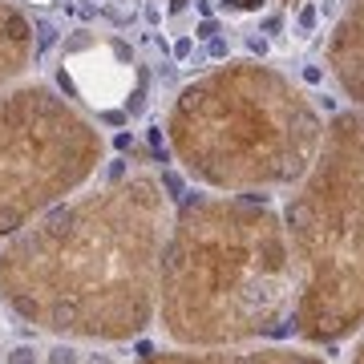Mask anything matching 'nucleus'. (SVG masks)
<instances>
[{"label":"nucleus","instance_id":"nucleus-1","mask_svg":"<svg viewBox=\"0 0 364 364\" xmlns=\"http://www.w3.org/2000/svg\"><path fill=\"white\" fill-rule=\"evenodd\" d=\"M170 215L154 174L85 186L0 243V304L53 340H138L158 316Z\"/></svg>","mask_w":364,"mask_h":364},{"label":"nucleus","instance_id":"nucleus-2","mask_svg":"<svg viewBox=\"0 0 364 364\" xmlns=\"http://www.w3.org/2000/svg\"><path fill=\"white\" fill-rule=\"evenodd\" d=\"M296 263L284 215L251 195H182L158 263V316L174 348L291 336Z\"/></svg>","mask_w":364,"mask_h":364},{"label":"nucleus","instance_id":"nucleus-3","mask_svg":"<svg viewBox=\"0 0 364 364\" xmlns=\"http://www.w3.org/2000/svg\"><path fill=\"white\" fill-rule=\"evenodd\" d=\"M324 117L312 97L255 57L198 73L174 93L166 142L178 166L219 195L291 191L316 162Z\"/></svg>","mask_w":364,"mask_h":364},{"label":"nucleus","instance_id":"nucleus-4","mask_svg":"<svg viewBox=\"0 0 364 364\" xmlns=\"http://www.w3.org/2000/svg\"><path fill=\"white\" fill-rule=\"evenodd\" d=\"M296 263L291 336L340 348L364 328V109H336L308 174L284 203Z\"/></svg>","mask_w":364,"mask_h":364},{"label":"nucleus","instance_id":"nucleus-5","mask_svg":"<svg viewBox=\"0 0 364 364\" xmlns=\"http://www.w3.org/2000/svg\"><path fill=\"white\" fill-rule=\"evenodd\" d=\"M105 166V134L49 81L0 90V243L85 191Z\"/></svg>","mask_w":364,"mask_h":364},{"label":"nucleus","instance_id":"nucleus-6","mask_svg":"<svg viewBox=\"0 0 364 364\" xmlns=\"http://www.w3.org/2000/svg\"><path fill=\"white\" fill-rule=\"evenodd\" d=\"M138 364H332L308 344H231V348H142Z\"/></svg>","mask_w":364,"mask_h":364},{"label":"nucleus","instance_id":"nucleus-7","mask_svg":"<svg viewBox=\"0 0 364 364\" xmlns=\"http://www.w3.org/2000/svg\"><path fill=\"white\" fill-rule=\"evenodd\" d=\"M328 73L344 97L364 109V0H340V21L328 33Z\"/></svg>","mask_w":364,"mask_h":364},{"label":"nucleus","instance_id":"nucleus-8","mask_svg":"<svg viewBox=\"0 0 364 364\" xmlns=\"http://www.w3.org/2000/svg\"><path fill=\"white\" fill-rule=\"evenodd\" d=\"M33 61H37L33 16L21 4H13V0H0V90L21 77Z\"/></svg>","mask_w":364,"mask_h":364},{"label":"nucleus","instance_id":"nucleus-9","mask_svg":"<svg viewBox=\"0 0 364 364\" xmlns=\"http://www.w3.org/2000/svg\"><path fill=\"white\" fill-rule=\"evenodd\" d=\"M53 45H57V25L45 21V16H37V21H33V49H37V57L45 49H53Z\"/></svg>","mask_w":364,"mask_h":364},{"label":"nucleus","instance_id":"nucleus-10","mask_svg":"<svg viewBox=\"0 0 364 364\" xmlns=\"http://www.w3.org/2000/svg\"><path fill=\"white\" fill-rule=\"evenodd\" d=\"M4 364H41V348L37 344H13L4 352Z\"/></svg>","mask_w":364,"mask_h":364},{"label":"nucleus","instance_id":"nucleus-11","mask_svg":"<svg viewBox=\"0 0 364 364\" xmlns=\"http://www.w3.org/2000/svg\"><path fill=\"white\" fill-rule=\"evenodd\" d=\"M203 53H207V61H231V41L219 33V37L207 41V49H203Z\"/></svg>","mask_w":364,"mask_h":364},{"label":"nucleus","instance_id":"nucleus-12","mask_svg":"<svg viewBox=\"0 0 364 364\" xmlns=\"http://www.w3.org/2000/svg\"><path fill=\"white\" fill-rule=\"evenodd\" d=\"M316 25H320V9H316V4H304L296 13V28L299 33H316Z\"/></svg>","mask_w":364,"mask_h":364},{"label":"nucleus","instance_id":"nucleus-13","mask_svg":"<svg viewBox=\"0 0 364 364\" xmlns=\"http://www.w3.org/2000/svg\"><path fill=\"white\" fill-rule=\"evenodd\" d=\"M267 49H272V41L263 37V33H247V53L255 57V61H263V57H267Z\"/></svg>","mask_w":364,"mask_h":364},{"label":"nucleus","instance_id":"nucleus-14","mask_svg":"<svg viewBox=\"0 0 364 364\" xmlns=\"http://www.w3.org/2000/svg\"><path fill=\"white\" fill-rule=\"evenodd\" d=\"M170 57H174V61H191V57H195V37H178L170 45Z\"/></svg>","mask_w":364,"mask_h":364},{"label":"nucleus","instance_id":"nucleus-15","mask_svg":"<svg viewBox=\"0 0 364 364\" xmlns=\"http://www.w3.org/2000/svg\"><path fill=\"white\" fill-rule=\"evenodd\" d=\"M219 33H223V25L215 21V16H203V21L195 25V37L198 41H210V37H219Z\"/></svg>","mask_w":364,"mask_h":364},{"label":"nucleus","instance_id":"nucleus-16","mask_svg":"<svg viewBox=\"0 0 364 364\" xmlns=\"http://www.w3.org/2000/svg\"><path fill=\"white\" fill-rule=\"evenodd\" d=\"M344 364H364V328L352 336V352H348V360Z\"/></svg>","mask_w":364,"mask_h":364},{"label":"nucleus","instance_id":"nucleus-17","mask_svg":"<svg viewBox=\"0 0 364 364\" xmlns=\"http://www.w3.org/2000/svg\"><path fill=\"white\" fill-rule=\"evenodd\" d=\"M304 81H308V85H320V81H324V69L320 65H304Z\"/></svg>","mask_w":364,"mask_h":364},{"label":"nucleus","instance_id":"nucleus-18","mask_svg":"<svg viewBox=\"0 0 364 364\" xmlns=\"http://www.w3.org/2000/svg\"><path fill=\"white\" fill-rule=\"evenodd\" d=\"M316 9H320V16H336V13H340V4H336V0H320Z\"/></svg>","mask_w":364,"mask_h":364},{"label":"nucleus","instance_id":"nucleus-19","mask_svg":"<svg viewBox=\"0 0 364 364\" xmlns=\"http://www.w3.org/2000/svg\"><path fill=\"white\" fill-rule=\"evenodd\" d=\"M259 33H279V16H267V21L259 25Z\"/></svg>","mask_w":364,"mask_h":364},{"label":"nucleus","instance_id":"nucleus-20","mask_svg":"<svg viewBox=\"0 0 364 364\" xmlns=\"http://www.w3.org/2000/svg\"><path fill=\"white\" fill-rule=\"evenodd\" d=\"M195 9H198L203 16H210V13H215V0H195Z\"/></svg>","mask_w":364,"mask_h":364},{"label":"nucleus","instance_id":"nucleus-21","mask_svg":"<svg viewBox=\"0 0 364 364\" xmlns=\"http://www.w3.org/2000/svg\"><path fill=\"white\" fill-rule=\"evenodd\" d=\"M114 146H117V150H130V146H134V138H130V134H117V138H114Z\"/></svg>","mask_w":364,"mask_h":364}]
</instances>
